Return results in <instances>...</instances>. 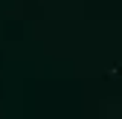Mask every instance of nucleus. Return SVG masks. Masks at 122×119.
<instances>
[]
</instances>
